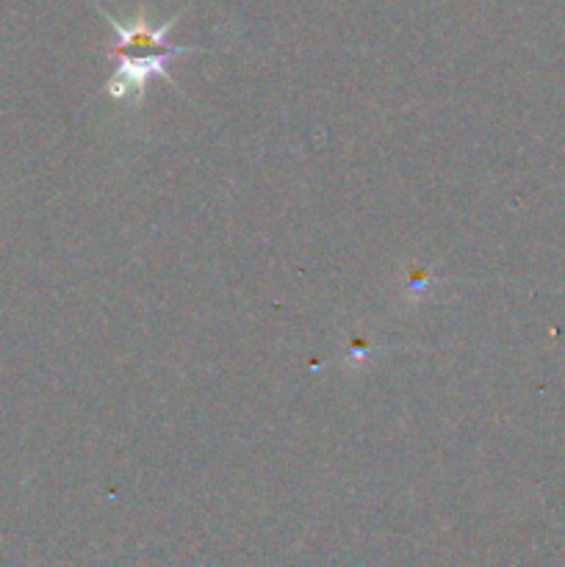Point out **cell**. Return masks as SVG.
Here are the masks:
<instances>
[{"mask_svg": "<svg viewBox=\"0 0 565 567\" xmlns=\"http://www.w3.org/2000/svg\"><path fill=\"white\" fill-rule=\"evenodd\" d=\"M183 53H158V55H144V59H116L114 75L105 81L103 92L109 94L116 103H133L138 105L147 92V83L153 78H164L170 86H175V78H172L170 64Z\"/></svg>", "mask_w": 565, "mask_h": 567, "instance_id": "obj_2", "label": "cell"}, {"mask_svg": "<svg viewBox=\"0 0 565 567\" xmlns=\"http://www.w3.org/2000/svg\"><path fill=\"white\" fill-rule=\"evenodd\" d=\"M94 9L103 14V20H109V25L116 31V42L109 48V55H114V59H144V55H158V53H203L199 48H188V44H172L170 39V31L177 25V20H181L183 11H177L172 20H166L164 25H150L147 14H144V9H138V14L133 17V20L127 22H120L116 17H111L109 11L100 9L97 3H94Z\"/></svg>", "mask_w": 565, "mask_h": 567, "instance_id": "obj_1", "label": "cell"}]
</instances>
